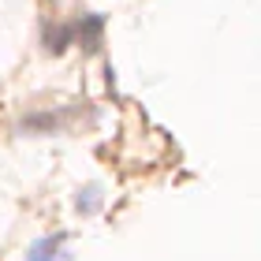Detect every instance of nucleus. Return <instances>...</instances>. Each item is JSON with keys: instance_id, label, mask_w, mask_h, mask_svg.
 I'll return each mask as SVG.
<instances>
[{"instance_id": "f257e3e1", "label": "nucleus", "mask_w": 261, "mask_h": 261, "mask_svg": "<svg viewBox=\"0 0 261 261\" xmlns=\"http://www.w3.org/2000/svg\"><path fill=\"white\" fill-rule=\"evenodd\" d=\"M60 243H64V235H45V239L30 246L27 261H60Z\"/></svg>"}, {"instance_id": "f03ea898", "label": "nucleus", "mask_w": 261, "mask_h": 261, "mask_svg": "<svg viewBox=\"0 0 261 261\" xmlns=\"http://www.w3.org/2000/svg\"><path fill=\"white\" fill-rule=\"evenodd\" d=\"M75 209L79 213H97L101 209V187H86V191H79V198H75Z\"/></svg>"}]
</instances>
